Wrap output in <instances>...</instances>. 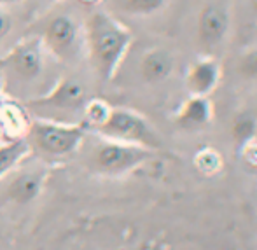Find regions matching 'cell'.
<instances>
[{
    "label": "cell",
    "mask_w": 257,
    "mask_h": 250,
    "mask_svg": "<svg viewBox=\"0 0 257 250\" xmlns=\"http://www.w3.org/2000/svg\"><path fill=\"white\" fill-rule=\"evenodd\" d=\"M84 37L96 75L103 81H110L132 48L133 34L112 14L95 11L86 21Z\"/></svg>",
    "instance_id": "6da1fadb"
},
{
    "label": "cell",
    "mask_w": 257,
    "mask_h": 250,
    "mask_svg": "<svg viewBox=\"0 0 257 250\" xmlns=\"http://www.w3.org/2000/svg\"><path fill=\"white\" fill-rule=\"evenodd\" d=\"M88 132L84 122H58L32 117L25 140L32 154L49 161L74 154L82 146Z\"/></svg>",
    "instance_id": "7a4b0ae2"
},
{
    "label": "cell",
    "mask_w": 257,
    "mask_h": 250,
    "mask_svg": "<svg viewBox=\"0 0 257 250\" xmlns=\"http://www.w3.org/2000/svg\"><path fill=\"white\" fill-rule=\"evenodd\" d=\"M88 101L86 88L72 77H63L48 93L25 101L28 114L58 122H82V110Z\"/></svg>",
    "instance_id": "3957f363"
},
{
    "label": "cell",
    "mask_w": 257,
    "mask_h": 250,
    "mask_svg": "<svg viewBox=\"0 0 257 250\" xmlns=\"http://www.w3.org/2000/svg\"><path fill=\"white\" fill-rule=\"evenodd\" d=\"M151 158L153 149L100 137V142H96L89 151L88 166L98 175L119 177L139 168Z\"/></svg>",
    "instance_id": "277c9868"
},
{
    "label": "cell",
    "mask_w": 257,
    "mask_h": 250,
    "mask_svg": "<svg viewBox=\"0 0 257 250\" xmlns=\"http://www.w3.org/2000/svg\"><path fill=\"white\" fill-rule=\"evenodd\" d=\"M25 161L27 158L0 179V205H28L44 189L49 177L48 161L37 156L30 165H25Z\"/></svg>",
    "instance_id": "5b68a950"
},
{
    "label": "cell",
    "mask_w": 257,
    "mask_h": 250,
    "mask_svg": "<svg viewBox=\"0 0 257 250\" xmlns=\"http://www.w3.org/2000/svg\"><path fill=\"white\" fill-rule=\"evenodd\" d=\"M96 135L117 142L158 149L159 139L144 115L130 108H110V114L102 126L95 130Z\"/></svg>",
    "instance_id": "8992f818"
},
{
    "label": "cell",
    "mask_w": 257,
    "mask_h": 250,
    "mask_svg": "<svg viewBox=\"0 0 257 250\" xmlns=\"http://www.w3.org/2000/svg\"><path fill=\"white\" fill-rule=\"evenodd\" d=\"M44 46L41 39H23L11 48L0 60L4 79L14 77L21 82H32L44 70Z\"/></svg>",
    "instance_id": "52a82bcc"
},
{
    "label": "cell",
    "mask_w": 257,
    "mask_h": 250,
    "mask_svg": "<svg viewBox=\"0 0 257 250\" xmlns=\"http://www.w3.org/2000/svg\"><path fill=\"white\" fill-rule=\"evenodd\" d=\"M41 42L46 53L53 54L61 61L70 60L79 49V25L74 18L58 14L48 21Z\"/></svg>",
    "instance_id": "ba28073f"
},
{
    "label": "cell",
    "mask_w": 257,
    "mask_h": 250,
    "mask_svg": "<svg viewBox=\"0 0 257 250\" xmlns=\"http://www.w3.org/2000/svg\"><path fill=\"white\" fill-rule=\"evenodd\" d=\"M231 27V16L226 7L219 4H206L201 7L196 21L198 41L203 48H215L226 39Z\"/></svg>",
    "instance_id": "9c48e42d"
},
{
    "label": "cell",
    "mask_w": 257,
    "mask_h": 250,
    "mask_svg": "<svg viewBox=\"0 0 257 250\" xmlns=\"http://www.w3.org/2000/svg\"><path fill=\"white\" fill-rule=\"evenodd\" d=\"M220 81V63L212 56L196 60L186 74V86L193 96H206Z\"/></svg>",
    "instance_id": "30bf717a"
},
{
    "label": "cell",
    "mask_w": 257,
    "mask_h": 250,
    "mask_svg": "<svg viewBox=\"0 0 257 250\" xmlns=\"http://www.w3.org/2000/svg\"><path fill=\"white\" fill-rule=\"evenodd\" d=\"M175 60L166 49L154 48L149 49L140 60V75L149 84L163 82L172 75Z\"/></svg>",
    "instance_id": "8fae6325"
},
{
    "label": "cell",
    "mask_w": 257,
    "mask_h": 250,
    "mask_svg": "<svg viewBox=\"0 0 257 250\" xmlns=\"http://www.w3.org/2000/svg\"><path fill=\"white\" fill-rule=\"evenodd\" d=\"M212 117V105L206 96H193L184 101L177 112V122L182 126H203Z\"/></svg>",
    "instance_id": "7c38bea8"
},
{
    "label": "cell",
    "mask_w": 257,
    "mask_h": 250,
    "mask_svg": "<svg viewBox=\"0 0 257 250\" xmlns=\"http://www.w3.org/2000/svg\"><path fill=\"white\" fill-rule=\"evenodd\" d=\"M30 154V147H28L25 137L23 139H13L0 144V179Z\"/></svg>",
    "instance_id": "4fadbf2b"
},
{
    "label": "cell",
    "mask_w": 257,
    "mask_h": 250,
    "mask_svg": "<svg viewBox=\"0 0 257 250\" xmlns=\"http://www.w3.org/2000/svg\"><path fill=\"white\" fill-rule=\"evenodd\" d=\"M110 108L112 107L107 103V101H103L100 98H91V100L86 101L81 121L86 124V128L95 132L98 126L103 124L105 119L108 117V114H110Z\"/></svg>",
    "instance_id": "5bb4252c"
},
{
    "label": "cell",
    "mask_w": 257,
    "mask_h": 250,
    "mask_svg": "<svg viewBox=\"0 0 257 250\" xmlns=\"http://www.w3.org/2000/svg\"><path fill=\"white\" fill-rule=\"evenodd\" d=\"M194 165L205 175H213L222 168V158L213 149H201L194 156Z\"/></svg>",
    "instance_id": "9a60e30c"
},
{
    "label": "cell",
    "mask_w": 257,
    "mask_h": 250,
    "mask_svg": "<svg viewBox=\"0 0 257 250\" xmlns=\"http://www.w3.org/2000/svg\"><path fill=\"white\" fill-rule=\"evenodd\" d=\"M168 0H124V9L135 16H151L166 6Z\"/></svg>",
    "instance_id": "2e32d148"
},
{
    "label": "cell",
    "mask_w": 257,
    "mask_h": 250,
    "mask_svg": "<svg viewBox=\"0 0 257 250\" xmlns=\"http://www.w3.org/2000/svg\"><path fill=\"white\" fill-rule=\"evenodd\" d=\"M233 137L240 146L255 137V121L250 115H240L233 122Z\"/></svg>",
    "instance_id": "e0dca14e"
},
{
    "label": "cell",
    "mask_w": 257,
    "mask_h": 250,
    "mask_svg": "<svg viewBox=\"0 0 257 250\" xmlns=\"http://www.w3.org/2000/svg\"><path fill=\"white\" fill-rule=\"evenodd\" d=\"M238 70L243 77L257 79V48H250L241 54L238 61Z\"/></svg>",
    "instance_id": "ac0fdd59"
},
{
    "label": "cell",
    "mask_w": 257,
    "mask_h": 250,
    "mask_svg": "<svg viewBox=\"0 0 257 250\" xmlns=\"http://www.w3.org/2000/svg\"><path fill=\"white\" fill-rule=\"evenodd\" d=\"M241 156H243L245 163H248L250 166H255L257 168V139L255 137L241 146Z\"/></svg>",
    "instance_id": "d6986e66"
},
{
    "label": "cell",
    "mask_w": 257,
    "mask_h": 250,
    "mask_svg": "<svg viewBox=\"0 0 257 250\" xmlns=\"http://www.w3.org/2000/svg\"><path fill=\"white\" fill-rule=\"evenodd\" d=\"M11 28H13V20H11L9 14L0 7V41H4V39L9 35Z\"/></svg>",
    "instance_id": "ffe728a7"
},
{
    "label": "cell",
    "mask_w": 257,
    "mask_h": 250,
    "mask_svg": "<svg viewBox=\"0 0 257 250\" xmlns=\"http://www.w3.org/2000/svg\"><path fill=\"white\" fill-rule=\"evenodd\" d=\"M81 4H86V6H98V4H102L103 0H79Z\"/></svg>",
    "instance_id": "44dd1931"
},
{
    "label": "cell",
    "mask_w": 257,
    "mask_h": 250,
    "mask_svg": "<svg viewBox=\"0 0 257 250\" xmlns=\"http://www.w3.org/2000/svg\"><path fill=\"white\" fill-rule=\"evenodd\" d=\"M4 84H6V79H4V74L0 72V93L4 91Z\"/></svg>",
    "instance_id": "7402d4cb"
},
{
    "label": "cell",
    "mask_w": 257,
    "mask_h": 250,
    "mask_svg": "<svg viewBox=\"0 0 257 250\" xmlns=\"http://www.w3.org/2000/svg\"><path fill=\"white\" fill-rule=\"evenodd\" d=\"M13 2H18V0H0V6H7V4H13Z\"/></svg>",
    "instance_id": "603a6c76"
},
{
    "label": "cell",
    "mask_w": 257,
    "mask_h": 250,
    "mask_svg": "<svg viewBox=\"0 0 257 250\" xmlns=\"http://www.w3.org/2000/svg\"><path fill=\"white\" fill-rule=\"evenodd\" d=\"M250 4H252V7H254V11L257 13V0H250Z\"/></svg>",
    "instance_id": "cb8c5ba5"
}]
</instances>
